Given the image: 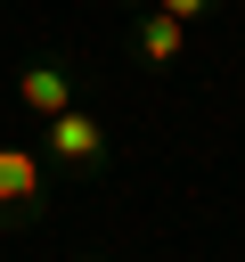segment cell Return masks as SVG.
Wrapping results in <instances>:
<instances>
[{"label":"cell","mask_w":245,"mask_h":262,"mask_svg":"<svg viewBox=\"0 0 245 262\" xmlns=\"http://www.w3.org/2000/svg\"><path fill=\"white\" fill-rule=\"evenodd\" d=\"M41 156H49V172H57V180H98V172L114 164V131H106V115H98V106H65V115H49Z\"/></svg>","instance_id":"obj_1"},{"label":"cell","mask_w":245,"mask_h":262,"mask_svg":"<svg viewBox=\"0 0 245 262\" xmlns=\"http://www.w3.org/2000/svg\"><path fill=\"white\" fill-rule=\"evenodd\" d=\"M49 156L33 139H0V229H33L41 205H49Z\"/></svg>","instance_id":"obj_2"},{"label":"cell","mask_w":245,"mask_h":262,"mask_svg":"<svg viewBox=\"0 0 245 262\" xmlns=\"http://www.w3.org/2000/svg\"><path fill=\"white\" fill-rule=\"evenodd\" d=\"M16 98H24L41 123H49V115H65V106H82V90H74V57H57V49H49V57H33V66L16 74Z\"/></svg>","instance_id":"obj_3"},{"label":"cell","mask_w":245,"mask_h":262,"mask_svg":"<svg viewBox=\"0 0 245 262\" xmlns=\"http://www.w3.org/2000/svg\"><path fill=\"white\" fill-rule=\"evenodd\" d=\"M180 49H188V25L172 16V8H131V57L139 66H180Z\"/></svg>","instance_id":"obj_4"},{"label":"cell","mask_w":245,"mask_h":262,"mask_svg":"<svg viewBox=\"0 0 245 262\" xmlns=\"http://www.w3.org/2000/svg\"><path fill=\"white\" fill-rule=\"evenodd\" d=\"M155 8H172V16H180V25H196V16H212V8H220V0H155Z\"/></svg>","instance_id":"obj_5"},{"label":"cell","mask_w":245,"mask_h":262,"mask_svg":"<svg viewBox=\"0 0 245 262\" xmlns=\"http://www.w3.org/2000/svg\"><path fill=\"white\" fill-rule=\"evenodd\" d=\"M131 8H147V0H131Z\"/></svg>","instance_id":"obj_6"}]
</instances>
